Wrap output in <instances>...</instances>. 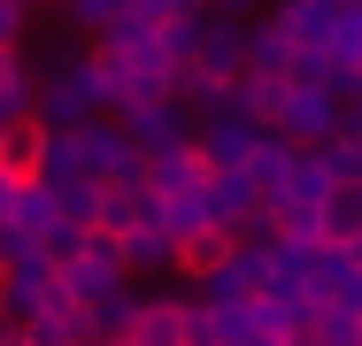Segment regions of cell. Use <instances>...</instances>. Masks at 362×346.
<instances>
[{
  "label": "cell",
  "instance_id": "2",
  "mask_svg": "<svg viewBox=\"0 0 362 346\" xmlns=\"http://www.w3.org/2000/svg\"><path fill=\"white\" fill-rule=\"evenodd\" d=\"M162 246H170V262H177L185 277H201V285H209V277H223L231 262H239V223L209 215V223H185V231H170Z\"/></svg>",
  "mask_w": 362,
  "mask_h": 346
},
{
  "label": "cell",
  "instance_id": "6",
  "mask_svg": "<svg viewBox=\"0 0 362 346\" xmlns=\"http://www.w3.org/2000/svg\"><path fill=\"white\" fill-rule=\"evenodd\" d=\"M16 31H23V0H0V47H16Z\"/></svg>",
  "mask_w": 362,
  "mask_h": 346
},
{
  "label": "cell",
  "instance_id": "1",
  "mask_svg": "<svg viewBox=\"0 0 362 346\" xmlns=\"http://www.w3.org/2000/svg\"><path fill=\"white\" fill-rule=\"evenodd\" d=\"M300 223H308V246H324V254H355V231H362V185L355 177H324L308 208H300Z\"/></svg>",
  "mask_w": 362,
  "mask_h": 346
},
{
  "label": "cell",
  "instance_id": "4",
  "mask_svg": "<svg viewBox=\"0 0 362 346\" xmlns=\"http://www.w3.org/2000/svg\"><path fill=\"white\" fill-rule=\"evenodd\" d=\"M124 346H193V316L177 300H146V308H132V323H124Z\"/></svg>",
  "mask_w": 362,
  "mask_h": 346
},
{
  "label": "cell",
  "instance_id": "5",
  "mask_svg": "<svg viewBox=\"0 0 362 346\" xmlns=\"http://www.w3.org/2000/svg\"><path fill=\"white\" fill-rule=\"evenodd\" d=\"M23 93H31V85H23V62H16V47H0V116H16V108H23Z\"/></svg>",
  "mask_w": 362,
  "mask_h": 346
},
{
  "label": "cell",
  "instance_id": "7",
  "mask_svg": "<svg viewBox=\"0 0 362 346\" xmlns=\"http://www.w3.org/2000/svg\"><path fill=\"white\" fill-rule=\"evenodd\" d=\"M0 346H16V323H8V300H0Z\"/></svg>",
  "mask_w": 362,
  "mask_h": 346
},
{
  "label": "cell",
  "instance_id": "3",
  "mask_svg": "<svg viewBox=\"0 0 362 346\" xmlns=\"http://www.w3.org/2000/svg\"><path fill=\"white\" fill-rule=\"evenodd\" d=\"M47 124L31 116V108H16V116H0V185H47Z\"/></svg>",
  "mask_w": 362,
  "mask_h": 346
}]
</instances>
